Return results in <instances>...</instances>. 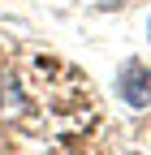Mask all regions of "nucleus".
Listing matches in <instances>:
<instances>
[{
	"instance_id": "nucleus-2",
	"label": "nucleus",
	"mask_w": 151,
	"mask_h": 155,
	"mask_svg": "<svg viewBox=\"0 0 151 155\" xmlns=\"http://www.w3.org/2000/svg\"><path fill=\"white\" fill-rule=\"evenodd\" d=\"M147 35H151V22H147Z\"/></svg>"
},
{
	"instance_id": "nucleus-1",
	"label": "nucleus",
	"mask_w": 151,
	"mask_h": 155,
	"mask_svg": "<svg viewBox=\"0 0 151 155\" xmlns=\"http://www.w3.org/2000/svg\"><path fill=\"white\" fill-rule=\"evenodd\" d=\"M117 95H121L129 108H147V104H151V73H147V65L129 61V65L117 73Z\"/></svg>"
}]
</instances>
